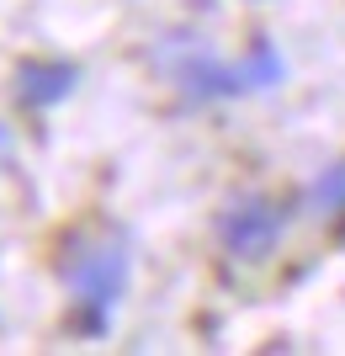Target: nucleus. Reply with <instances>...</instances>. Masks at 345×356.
<instances>
[{"label": "nucleus", "mask_w": 345, "mask_h": 356, "mask_svg": "<svg viewBox=\"0 0 345 356\" xmlns=\"http://www.w3.org/2000/svg\"><path fill=\"white\" fill-rule=\"evenodd\" d=\"M59 277L75 293V330L80 335H101L112 325V309L128 293V245L112 223H75L59 239Z\"/></svg>", "instance_id": "nucleus-1"}, {"label": "nucleus", "mask_w": 345, "mask_h": 356, "mask_svg": "<svg viewBox=\"0 0 345 356\" xmlns=\"http://www.w3.org/2000/svg\"><path fill=\"white\" fill-rule=\"evenodd\" d=\"M75 86H80V64H69V59H27L16 70V102L32 106V112L69 102Z\"/></svg>", "instance_id": "nucleus-3"}, {"label": "nucleus", "mask_w": 345, "mask_h": 356, "mask_svg": "<svg viewBox=\"0 0 345 356\" xmlns=\"http://www.w3.org/2000/svg\"><path fill=\"white\" fill-rule=\"evenodd\" d=\"M250 80H255V90H266V86H282V74H287V64H282V54L266 43V38H255V48H250Z\"/></svg>", "instance_id": "nucleus-5"}, {"label": "nucleus", "mask_w": 345, "mask_h": 356, "mask_svg": "<svg viewBox=\"0 0 345 356\" xmlns=\"http://www.w3.org/2000/svg\"><path fill=\"white\" fill-rule=\"evenodd\" d=\"M282 229H287V208L271 202V197H244L239 208H228L224 218H218L224 250L239 255V261H266V255L276 250Z\"/></svg>", "instance_id": "nucleus-2"}, {"label": "nucleus", "mask_w": 345, "mask_h": 356, "mask_svg": "<svg viewBox=\"0 0 345 356\" xmlns=\"http://www.w3.org/2000/svg\"><path fill=\"white\" fill-rule=\"evenodd\" d=\"M308 202H314L319 213H345V160L330 165V170L308 186Z\"/></svg>", "instance_id": "nucleus-4"}]
</instances>
